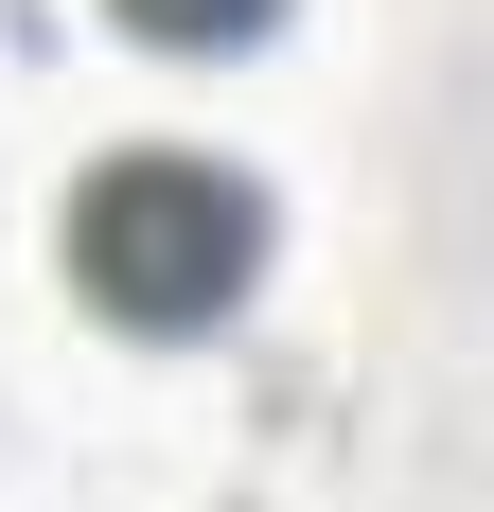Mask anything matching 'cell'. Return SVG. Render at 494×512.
Returning <instances> with one entry per match:
<instances>
[{
    "instance_id": "cell-1",
    "label": "cell",
    "mask_w": 494,
    "mask_h": 512,
    "mask_svg": "<svg viewBox=\"0 0 494 512\" xmlns=\"http://www.w3.org/2000/svg\"><path fill=\"white\" fill-rule=\"evenodd\" d=\"M71 283H89L124 336H212V318L265 283V177L195 142H124L71 177Z\"/></svg>"
},
{
    "instance_id": "cell-2",
    "label": "cell",
    "mask_w": 494,
    "mask_h": 512,
    "mask_svg": "<svg viewBox=\"0 0 494 512\" xmlns=\"http://www.w3.org/2000/svg\"><path fill=\"white\" fill-rule=\"evenodd\" d=\"M283 18V0H124V36H159V53H247Z\"/></svg>"
}]
</instances>
